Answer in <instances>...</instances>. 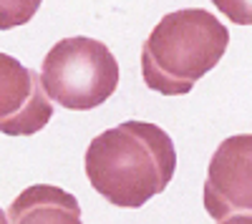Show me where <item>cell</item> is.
<instances>
[{
    "mask_svg": "<svg viewBox=\"0 0 252 224\" xmlns=\"http://www.w3.org/2000/svg\"><path fill=\"white\" fill-rule=\"evenodd\" d=\"M177 151L169 134L149 121H124L86 149L91 187L116 207L136 209L161 194L174 176Z\"/></svg>",
    "mask_w": 252,
    "mask_h": 224,
    "instance_id": "6da1fadb",
    "label": "cell"
},
{
    "mask_svg": "<svg viewBox=\"0 0 252 224\" xmlns=\"http://www.w3.org/2000/svg\"><path fill=\"white\" fill-rule=\"evenodd\" d=\"M227 46L229 30L209 10H174L141 46L144 84L161 96H184L220 63Z\"/></svg>",
    "mask_w": 252,
    "mask_h": 224,
    "instance_id": "7a4b0ae2",
    "label": "cell"
},
{
    "mask_svg": "<svg viewBox=\"0 0 252 224\" xmlns=\"http://www.w3.org/2000/svg\"><path fill=\"white\" fill-rule=\"evenodd\" d=\"M40 76L58 106L91 111L116 93L119 63L101 40L73 35L58 40L46 53Z\"/></svg>",
    "mask_w": 252,
    "mask_h": 224,
    "instance_id": "3957f363",
    "label": "cell"
},
{
    "mask_svg": "<svg viewBox=\"0 0 252 224\" xmlns=\"http://www.w3.org/2000/svg\"><path fill=\"white\" fill-rule=\"evenodd\" d=\"M202 199L215 222L252 224V134L229 136L217 146Z\"/></svg>",
    "mask_w": 252,
    "mask_h": 224,
    "instance_id": "277c9868",
    "label": "cell"
},
{
    "mask_svg": "<svg viewBox=\"0 0 252 224\" xmlns=\"http://www.w3.org/2000/svg\"><path fill=\"white\" fill-rule=\"evenodd\" d=\"M51 116L53 104L43 76L3 53L0 56V131L8 136H33L48 124Z\"/></svg>",
    "mask_w": 252,
    "mask_h": 224,
    "instance_id": "5b68a950",
    "label": "cell"
},
{
    "mask_svg": "<svg viewBox=\"0 0 252 224\" xmlns=\"http://www.w3.org/2000/svg\"><path fill=\"white\" fill-rule=\"evenodd\" d=\"M3 222H63V224H78L81 222V207L78 201L58 187L35 184L20 192V196L5 209Z\"/></svg>",
    "mask_w": 252,
    "mask_h": 224,
    "instance_id": "8992f818",
    "label": "cell"
},
{
    "mask_svg": "<svg viewBox=\"0 0 252 224\" xmlns=\"http://www.w3.org/2000/svg\"><path fill=\"white\" fill-rule=\"evenodd\" d=\"M43 0H0V28L10 30L35 18Z\"/></svg>",
    "mask_w": 252,
    "mask_h": 224,
    "instance_id": "52a82bcc",
    "label": "cell"
},
{
    "mask_svg": "<svg viewBox=\"0 0 252 224\" xmlns=\"http://www.w3.org/2000/svg\"><path fill=\"white\" fill-rule=\"evenodd\" d=\"M217 10L237 26H252V0H212Z\"/></svg>",
    "mask_w": 252,
    "mask_h": 224,
    "instance_id": "ba28073f",
    "label": "cell"
}]
</instances>
